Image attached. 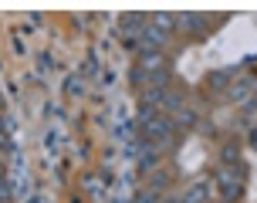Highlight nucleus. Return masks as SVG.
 Wrapping results in <instances>:
<instances>
[{
    "mask_svg": "<svg viewBox=\"0 0 257 203\" xmlns=\"http://www.w3.org/2000/svg\"><path fill=\"white\" fill-rule=\"evenodd\" d=\"M146 24H149V17H142V14H125V17H122V31H125V38H128V34L139 38L142 31H146Z\"/></svg>",
    "mask_w": 257,
    "mask_h": 203,
    "instance_id": "7ed1b4c3",
    "label": "nucleus"
},
{
    "mask_svg": "<svg viewBox=\"0 0 257 203\" xmlns=\"http://www.w3.org/2000/svg\"><path fill=\"white\" fill-rule=\"evenodd\" d=\"M149 71H146V68H136V71H132V81H136V85H146V81H149Z\"/></svg>",
    "mask_w": 257,
    "mask_h": 203,
    "instance_id": "9d476101",
    "label": "nucleus"
},
{
    "mask_svg": "<svg viewBox=\"0 0 257 203\" xmlns=\"http://www.w3.org/2000/svg\"><path fill=\"white\" fill-rule=\"evenodd\" d=\"M166 186H169V176H166V173H159V176L153 179V193H159V190H166Z\"/></svg>",
    "mask_w": 257,
    "mask_h": 203,
    "instance_id": "9b49d317",
    "label": "nucleus"
},
{
    "mask_svg": "<svg viewBox=\"0 0 257 203\" xmlns=\"http://www.w3.org/2000/svg\"><path fill=\"white\" fill-rule=\"evenodd\" d=\"M217 190L223 203H233L244 190V166H220L217 169Z\"/></svg>",
    "mask_w": 257,
    "mask_h": 203,
    "instance_id": "f257e3e1",
    "label": "nucleus"
},
{
    "mask_svg": "<svg viewBox=\"0 0 257 203\" xmlns=\"http://www.w3.org/2000/svg\"><path fill=\"white\" fill-rule=\"evenodd\" d=\"M0 203H11V186H7L4 176H0Z\"/></svg>",
    "mask_w": 257,
    "mask_h": 203,
    "instance_id": "f8f14e48",
    "label": "nucleus"
},
{
    "mask_svg": "<svg viewBox=\"0 0 257 203\" xmlns=\"http://www.w3.org/2000/svg\"><path fill=\"white\" fill-rule=\"evenodd\" d=\"M230 81V71H217V75H210V85H217V88H223Z\"/></svg>",
    "mask_w": 257,
    "mask_h": 203,
    "instance_id": "1a4fd4ad",
    "label": "nucleus"
},
{
    "mask_svg": "<svg viewBox=\"0 0 257 203\" xmlns=\"http://www.w3.org/2000/svg\"><path fill=\"white\" fill-rule=\"evenodd\" d=\"M68 95H85V81L81 78H68Z\"/></svg>",
    "mask_w": 257,
    "mask_h": 203,
    "instance_id": "6e6552de",
    "label": "nucleus"
},
{
    "mask_svg": "<svg viewBox=\"0 0 257 203\" xmlns=\"http://www.w3.org/2000/svg\"><path fill=\"white\" fill-rule=\"evenodd\" d=\"M139 203H159V193H139Z\"/></svg>",
    "mask_w": 257,
    "mask_h": 203,
    "instance_id": "ddd939ff",
    "label": "nucleus"
},
{
    "mask_svg": "<svg viewBox=\"0 0 257 203\" xmlns=\"http://www.w3.org/2000/svg\"><path fill=\"white\" fill-rule=\"evenodd\" d=\"M250 146H254V149H257V132H250Z\"/></svg>",
    "mask_w": 257,
    "mask_h": 203,
    "instance_id": "4468645a",
    "label": "nucleus"
},
{
    "mask_svg": "<svg viewBox=\"0 0 257 203\" xmlns=\"http://www.w3.org/2000/svg\"><path fill=\"white\" fill-rule=\"evenodd\" d=\"M206 196H210V183H196V186L186 190L183 203H206Z\"/></svg>",
    "mask_w": 257,
    "mask_h": 203,
    "instance_id": "20e7f679",
    "label": "nucleus"
},
{
    "mask_svg": "<svg viewBox=\"0 0 257 203\" xmlns=\"http://www.w3.org/2000/svg\"><path fill=\"white\" fill-rule=\"evenodd\" d=\"M176 24H180L183 31L200 34V31H206V27H210V17H203V14H180V17H176Z\"/></svg>",
    "mask_w": 257,
    "mask_h": 203,
    "instance_id": "f03ea898",
    "label": "nucleus"
},
{
    "mask_svg": "<svg viewBox=\"0 0 257 203\" xmlns=\"http://www.w3.org/2000/svg\"><path fill=\"white\" fill-rule=\"evenodd\" d=\"M220 159H223V166L240 163V146H237V142H227V146H223V152H220Z\"/></svg>",
    "mask_w": 257,
    "mask_h": 203,
    "instance_id": "423d86ee",
    "label": "nucleus"
},
{
    "mask_svg": "<svg viewBox=\"0 0 257 203\" xmlns=\"http://www.w3.org/2000/svg\"><path fill=\"white\" fill-rule=\"evenodd\" d=\"M149 24H153V27H159L163 34H169V31L176 27V17H173V14H156V17L149 21Z\"/></svg>",
    "mask_w": 257,
    "mask_h": 203,
    "instance_id": "0eeeda50",
    "label": "nucleus"
},
{
    "mask_svg": "<svg viewBox=\"0 0 257 203\" xmlns=\"http://www.w3.org/2000/svg\"><path fill=\"white\" fill-rule=\"evenodd\" d=\"M173 126H183V129H193V126H196V112H193V109H180V112L173 115Z\"/></svg>",
    "mask_w": 257,
    "mask_h": 203,
    "instance_id": "39448f33",
    "label": "nucleus"
}]
</instances>
